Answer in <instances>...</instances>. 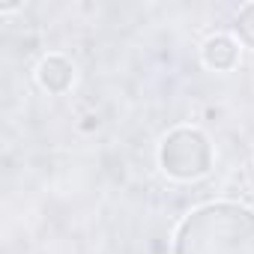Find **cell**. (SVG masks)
I'll use <instances>...</instances> for the list:
<instances>
[{
	"label": "cell",
	"mask_w": 254,
	"mask_h": 254,
	"mask_svg": "<svg viewBox=\"0 0 254 254\" xmlns=\"http://www.w3.org/2000/svg\"><path fill=\"white\" fill-rule=\"evenodd\" d=\"M174 254H254V209L233 200L197 206L180 221Z\"/></svg>",
	"instance_id": "obj_1"
},
{
	"label": "cell",
	"mask_w": 254,
	"mask_h": 254,
	"mask_svg": "<svg viewBox=\"0 0 254 254\" xmlns=\"http://www.w3.org/2000/svg\"><path fill=\"white\" fill-rule=\"evenodd\" d=\"M159 165L174 180H197L212 168V144L200 129L180 126L159 147Z\"/></svg>",
	"instance_id": "obj_2"
},
{
	"label": "cell",
	"mask_w": 254,
	"mask_h": 254,
	"mask_svg": "<svg viewBox=\"0 0 254 254\" xmlns=\"http://www.w3.org/2000/svg\"><path fill=\"white\" fill-rule=\"evenodd\" d=\"M200 54H203V63H206L209 69H215V72H230V69H236V63H239V42H236L233 36H227V33H215V36H209V39L203 42Z\"/></svg>",
	"instance_id": "obj_3"
},
{
	"label": "cell",
	"mask_w": 254,
	"mask_h": 254,
	"mask_svg": "<svg viewBox=\"0 0 254 254\" xmlns=\"http://www.w3.org/2000/svg\"><path fill=\"white\" fill-rule=\"evenodd\" d=\"M36 78H39V84L48 90V93H66L69 87H72V78H75V69H72V63L63 57V54H48L42 63H39V69H36Z\"/></svg>",
	"instance_id": "obj_4"
},
{
	"label": "cell",
	"mask_w": 254,
	"mask_h": 254,
	"mask_svg": "<svg viewBox=\"0 0 254 254\" xmlns=\"http://www.w3.org/2000/svg\"><path fill=\"white\" fill-rule=\"evenodd\" d=\"M233 33H236V42L239 45L254 48V3L239 6V12L233 18Z\"/></svg>",
	"instance_id": "obj_5"
}]
</instances>
